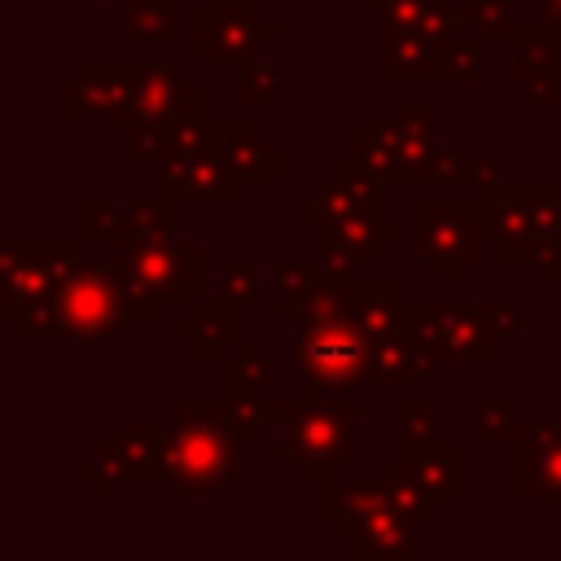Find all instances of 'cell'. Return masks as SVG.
Masks as SVG:
<instances>
[{
    "label": "cell",
    "mask_w": 561,
    "mask_h": 561,
    "mask_svg": "<svg viewBox=\"0 0 561 561\" xmlns=\"http://www.w3.org/2000/svg\"><path fill=\"white\" fill-rule=\"evenodd\" d=\"M272 421H280V447L276 456L294 465L302 482H316V491H333L342 478V465L359 460V408L355 394H298L289 403H272Z\"/></svg>",
    "instance_id": "cell-1"
},
{
    "label": "cell",
    "mask_w": 561,
    "mask_h": 561,
    "mask_svg": "<svg viewBox=\"0 0 561 561\" xmlns=\"http://www.w3.org/2000/svg\"><path fill=\"white\" fill-rule=\"evenodd\" d=\"M399 333L447 364H495L500 346L522 333V307L517 302H430V298H403L399 302Z\"/></svg>",
    "instance_id": "cell-2"
},
{
    "label": "cell",
    "mask_w": 561,
    "mask_h": 561,
    "mask_svg": "<svg viewBox=\"0 0 561 561\" xmlns=\"http://www.w3.org/2000/svg\"><path fill=\"white\" fill-rule=\"evenodd\" d=\"M241 447L219 399H184L162 434V482L180 495H219L241 469Z\"/></svg>",
    "instance_id": "cell-3"
},
{
    "label": "cell",
    "mask_w": 561,
    "mask_h": 561,
    "mask_svg": "<svg viewBox=\"0 0 561 561\" xmlns=\"http://www.w3.org/2000/svg\"><path fill=\"white\" fill-rule=\"evenodd\" d=\"M123 324L127 320L118 307L114 267L79 263L61 285H53L44 298H35L18 316L13 329L22 342L57 337V342H79V346H101V342H118Z\"/></svg>",
    "instance_id": "cell-4"
},
{
    "label": "cell",
    "mask_w": 561,
    "mask_h": 561,
    "mask_svg": "<svg viewBox=\"0 0 561 561\" xmlns=\"http://www.w3.org/2000/svg\"><path fill=\"white\" fill-rule=\"evenodd\" d=\"M368 364H373V337L351 316L342 289L324 298L316 311H307L298 337V373H302L298 394H320V390L359 394V386L373 381Z\"/></svg>",
    "instance_id": "cell-5"
},
{
    "label": "cell",
    "mask_w": 561,
    "mask_h": 561,
    "mask_svg": "<svg viewBox=\"0 0 561 561\" xmlns=\"http://www.w3.org/2000/svg\"><path fill=\"white\" fill-rule=\"evenodd\" d=\"M486 210V241L500 263H539L561 250V193L548 180H491L478 188Z\"/></svg>",
    "instance_id": "cell-6"
},
{
    "label": "cell",
    "mask_w": 561,
    "mask_h": 561,
    "mask_svg": "<svg viewBox=\"0 0 561 561\" xmlns=\"http://www.w3.org/2000/svg\"><path fill=\"white\" fill-rule=\"evenodd\" d=\"M320 517L337 526V535L364 561H408L416 557V517L394 504L386 482H337L320 495Z\"/></svg>",
    "instance_id": "cell-7"
},
{
    "label": "cell",
    "mask_w": 561,
    "mask_h": 561,
    "mask_svg": "<svg viewBox=\"0 0 561 561\" xmlns=\"http://www.w3.org/2000/svg\"><path fill=\"white\" fill-rule=\"evenodd\" d=\"M359 158L381 175L399 184L434 180L438 162V105L434 101H408L394 118H364L355 127Z\"/></svg>",
    "instance_id": "cell-8"
},
{
    "label": "cell",
    "mask_w": 561,
    "mask_h": 561,
    "mask_svg": "<svg viewBox=\"0 0 561 561\" xmlns=\"http://www.w3.org/2000/svg\"><path fill=\"white\" fill-rule=\"evenodd\" d=\"M486 210L482 202H421L416 206V259L438 267V280H456L460 267L482 259Z\"/></svg>",
    "instance_id": "cell-9"
},
{
    "label": "cell",
    "mask_w": 561,
    "mask_h": 561,
    "mask_svg": "<svg viewBox=\"0 0 561 561\" xmlns=\"http://www.w3.org/2000/svg\"><path fill=\"white\" fill-rule=\"evenodd\" d=\"M79 263L75 241H9L0 250V320L18 324V316L61 285Z\"/></svg>",
    "instance_id": "cell-10"
},
{
    "label": "cell",
    "mask_w": 561,
    "mask_h": 561,
    "mask_svg": "<svg viewBox=\"0 0 561 561\" xmlns=\"http://www.w3.org/2000/svg\"><path fill=\"white\" fill-rule=\"evenodd\" d=\"M162 434L149 421H127L114 438L101 443L92 460L79 465V478L96 486L101 500H118L127 482H162Z\"/></svg>",
    "instance_id": "cell-11"
},
{
    "label": "cell",
    "mask_w": 561,
    "mask_h": 561,
    "mask_svg": "<svg viewBox=\"0 0 561 561\" xmlns=\"http://www.w3.org/2000/svg\"><path fill=\"white\" fill-rule=\"evenodd\" d=\"M136 88H140L136 61H83L79 75L61 83L57 114L61 123H79V118L127 123L136 114Z\"/></svg>",
    "instance_id": "cell-12"
},
{
    "label": "cell",
    "mask_w": 561,
    "mask_h": 561,
    "mask_svg": "<svg viewBox=\"0 0 561 561\" xmlns=\"http://www.w3.org/2000/svg\"><path fill=\"white\" fill-rule=\"evenodd\" d=\"M118 259L162 302H197L202 298V245L180 241L175 228L140 237V241H118Z\"/></svg>",
    "instance_id": "cell-13"
},
{
    "label": "cell",
    "mask_w": 561,
    "mask_h": 561,
    "mask_svg": "<svg viewBox=\"0 0 561 561\" xmlns=\"http://www.w3.org/2000/svg\"><path fill=\"white\" fill-rule=\"evenodd\" d=\"M276 35H280L276 22H267L254 0L245 4L202 0L197 4V57L206 66H241L254 57V48L272 44Z\"/></svg>",
    "instance_id": "cell-14"
},
{
    "label": "cell",
    "mask_w": 561,
    "mask_h": 561,
    "mask_svg": "<svg viewBox=\"0 0 561 561\" xmlns=\"http://www.w3.org/2000/svg\"><path fill=\"white\" fill-rule=\"evenodd\" d=\"M517 495L561 504V421H530L517 438Z\"/></svg>",
    "instance_id": "cell-15"
},
{
    "label": "cell",
    "mask_w": 561,
    "mask_h": 561,
    "mask_svg": "<svg viewBox=\"0 0 561 561\" xmlns=\"http://www.w3.org/2000/svg\"><path fill=\"white\" fill-rule=\"evenodd\" d=\"M202 105V88L193 79L180 75V66L171 61H145L140 66V88H136V114L145 123H184L197 118Z\"/></svg>",
    "instance_id": "cell-16"
},
{
    "label": "cell",
    "mask_w": 561,
    "mask_h": 561,
    "mask_svg": "<svg viewBox=\"0 0 561 561\" xmlns=\"http://www.w3.org/2000/svg\"><path fill=\"white\" fill-rule=\"evenodd\" d=\"M210 145H215L219 158L237 171L241 184H272V180L280 175V153H276V145L263 136L259 123L219 118V123H210Z\"/></svg>",
    "instance_id": "cell-17"
},
{
    "label": "cell",
    "mask_w": 561,
    "mask_h": 561,
    "mask_svg": "<svg viewBox=\"0 0 561 561\" xmlns=\"http://www.w3.org/2000/svg\"><path fill=\"white\" fill-rule=\"evenodd\" d=\"M381 175L355 153L346 162H337V175L311 197L298 206V219L302 224H324L333 215H346V210H359V206H381Z\"/></svg>",
    "instance_id": "cell-18"
},
{
    "label": "cell",
    "mask_w": 561,
    "mask_h": 561,
    "mask_svg": "<svg viewBox=\"0 0 561 561\" xmlns=\"http://www.w3.org/2000/svg\"><path fill=\"white\" fill-rule=\"evenodd\" d=\"M438 44L421 31H381L377 79L381 83H438Z\"/></svg>",
    "instance_id": "cell-19"
},
{
    "label": "cell",
    "mask_w": 561,
    "mask_h": 561,
    "mask_svg": "<svg viewBox=\"0 0 561 561\" xmlns=\"http://www.w3.org/2000/svg\"><path fill=\"white\" fill-rule=\"evenodd\" d=\"M316 232H320V245L346 250L359 263H377L381 245L399 241V224L394 219H381V206H359V210L333 215V219L316 224Z\"/></svg>",
    "instance_id": "cell-20"
},
{
    "label": "cell",
    "mask_w": 561,
    "mask_h": 561,
    "mask_svg": "<svg viewBox=\"0 0 561 561\" xmlns=\"http://www.w3.org/2000/svg\"><path fill=\"white\" fill-rule=\"evenodd\" d=\"M197 311L188 316V320H180V342H188L193 351H197V359L202 364H219L237 342H241V302H232V298H197L193 302Z\"/></svg>",
    "instance_id": "cell-21"
},
{
    "label": "cell",
    "mask_w": 561,
    "mask_h": 561,
    "mask_svg": "<svg viewBox=\"0 0 561 561\" xmlns=\"http://www.w3.org/2000/svg\"><path fill=\"white\" fill-rule=\"evenodd\" d=\"M276 316L280 320H307V311H316L324 298H333L342 289V280L320 263V259H285L276 267Z\"/></svg>",
    "instance_id": "cell-22"
},
{
    "label": "cell",
    "mask_w": 561,
    "mask_h": 561,
    "mask_svg": "<svg viewBox=\"0 0 561 561\" xmlns=\"http://www.w3.org/2000/svg\"><path fill=\"white\" fill-rule=\"evenodd\" d=\"M394 460L443 504H456L460 500V447L447 443V438H430V443H399L394 447Z\"/></svg>",
    "instance_id": "cell-23"
},
{
    "label": "cell",
    "mask_w": 561,
    "mask_h": 561,
    "mask_svg": "<svg viewBox=\"0 0 561 561\" xmlns=\"http://www.w3.org/2000/svg\"><path fill=\"white\" fill-rule=\"evenodd\" d=\"M517 88L530 105H552L557 92H561L557 39L539 22H526V31L517 39Z\"/></svg>",
    "instance_id": "cell-24"
},
{
    "label": "cell",
    "mask_w": 561,
    "mask_h": 561,
    "mask_svg": "<svg viewBox=\"0 0 561 561\" xmlns=\"http://www.w3.org/2000/svg\"><path fill=\"white\" fill-rule=\"evenodd\" d=\"M438 364L430 351H421L416 342H408L399 329L394 333H381L373 342V381H390V386H412V381H438Z\"/></svg>",
    "instance_id": "cell-25"
},
{
    "label": "cell",
    "mask_w": 561,
    "mask_h": 561,
    "mask_svg": "<svg viewBox=\"0 0 561 561\" xmlns=\"http://www.w3.org/2000/svg\"><path fill=\"white\" fill-rule=\"evenodd\" d=\"M381 31H421L434 39L460 35V4L451 0H381Z\"/></svg>",
    "instance_id": "cell-26"
},
{
    "label": "cell",
    "mask_w": 561,
    "mask_h": 561,
    "mask_svg": "<svg viewBox=\"0 0 561 561\" xmlns=\"http://www.w3.org/2000/svg\"><path fill=\"white\" fill-rule=\"evenodd\" d=\"M123 44H175L180 39V4L175 0H127L118 9Z\"/></svg>",
    "instance_id": "cell-27"
},
{
    "label": "cell",
    "mask_w": 561,
    "mask_h": 561,
    "mask_svg": "<svg viewBox=\"0 0 561 561\" xmlns=\"http://www.w3.org/2000/svg\"><path fill=\"white\" fill-rule=\"evenodd\" d=\"M180 202H184V193L171 188L167 180H158V193L153 197L123 206L118 241H140V237H153V232H171L180 224Z\"/></svg>",
    "instance_id": "cell-28"
},
{
    "label": "cell",
    "mask_w": 561,
    "mask_h": 561,
    "mask_svg": "<svg viewBox=\"0 0 561 561\" xmlns=\"http://www.w3.org/2000/svg\"><path fill=\"white\" fill-rule=\"evenodd\" d=\"M215 399L224 403L232 430L245 438V443H259L263 425L272 421V399H263V386H245V381H219Z\"/></svg>",
    "instance_id": "cell-29"
},
{
    "label": "cell",
    "mask_w": 561,
    "mask_h": 561,
    "mask_svg": "<svg viewBox=\"0 0 561 561\" xmlns=\"http://www.w3.org/2000/svg\"><path fill=\"white\" fill-rule=\"evenodd\" d=\"M460 31L486 44H517L526 22H517L504 0H469L460 4Z\"/></svg>",
    "instance_id": "cell-30"
},
{
    "label": "cell",
    "mask_w": 561,
    "mask_h": 561,
    "mask_svg": "<svg viewBox=\"0 0 561 561\" xmlns=\"http://www.w3.org/2000/svg\"><path fill=\"white\" fill-rule=\"evenodd\" d=\"M377 478L386 482V491L394 495V504H399L403 513H412L416 522H438V517H443V508H447V504H443V500H434V495H430V491H425V486H421V482H416V478H412L394 456L377 465Z\"/></svg>",
    "instance_id": "cell-31"
},
{
    "label": "cell",
    "mask_w": 561,
    "mask_h": 561,
    "mask_svg": "<svg viewBox=\"0 0 561 561\" xmlns=\"http://www.w3.org/2000/svg\"><path fill=\"white\" fill-rule=\"evenodd\" d=\"M110 267H114V289H118L123 320H127V324H153V320H162V298H158L123 259H114Z\"/></svg>",
    "instance_id": "cell-32"
},
{
    "label": "cell",
    "mask_w": 561,
    "mask_h": 561,
    "mask_svg": "<svg viewBox=\"0 0 561 561\" xmlns=\"http://www.w3.org/2000/svg\"><path fill=\"white\" fill-rule=\"evenodd\" d=\"M215 373H219V381H245V386H267L272 381V359L263 355V346L254 342V337H241L219 364H215Z\"/></svg>",
    "instance_id": "cell-33"
},
{
    "label": "cell",
    "mask_w": 561,
    "mask_h": 561,
    "mask_svg": "<svg viewBox=\"0 0 561 561\" xmlns=\"http://www.w3.org/2000/svg\"><path fill=\"white\" fill-rule=\"evenodd\" d=\"M478 75H482V57L478 44L465 39V31L438 44V83H478Z\"/></svg>",
    "instance_id": "cell-34"
},
{
    "label": "cell",
    "mask_w": 561,
    "mask_h": 561,
    "mask_svg": "<svg viewBox=\"0 0 561 561\" xmlns=\"http://www.w3.org/2000/svg\"><path fill=\"white\" fill-rule=\"evenodd\" d=\"M438 416H443V403L434 399H403L394 408V421H399V443H430L438 438Z\"/></svg>",
    "instance_id": "cell-35"
},
{
    "label": "cell",
    "mask_w": 561,
    "mask_h": 561,
    "mask_svg": "<svg viewBox=\"0 0 561 561\" xmlns=\"http://www.w3.org/2000/svg\"><path fill=\"white\" fill-rule=\"evenodd\" d=\"M434 180H447V184H491L500 180V167L495 162H478V158H465L456 149H438V162H434Z\"/></svg>",
    "instance_id": "cell-36"
},
{
    "label": "cell",
    "mask_w": 561,
    "mask_h": 561,
    "mask_svg": "<svg viewBox=\"0 0 561 561\" xmlns=\"http://www.w3.org/2000/svg\"><path fill=\"white\" fill-rule=\"evenodd\" d=\"M522 430H526V425L517 421V412H513L508 399H482V403H478V434H482L486 443H517Z\"/></svg>",
    "instance_id": "cell-37"
},
{
    "label": "cell",
    "mask_w": 561,
    "mask_h": 561,
    "mask_svg": "<svg viewBox=\"0 0 561 561\" xmlns=\"http://www.w3.org/2000/svg\"><path fill=\"white\" fill-rule=\"evenodd\" d=\"M237 96H241V101H254V105L276 101V96H280V75H276V66L241 61V66H237Z\"/></svg>",
    "instance_id": "cell-38"
},
{
    "label": "cell",
    "mask_w": 561,
    "mask_h": 561,
    "mask_svg": "<svg viewBox=\"0 0 561 561\" xmlns=\"http://www.w3.org/2000/svg\"><path fill=\"white\" fill-rule=\"evenodd\" d=\"M259 267L254 263H245V259H224L219 263V294L224 298H232V302H254L259 298Z\"/></svg>",
    "instance_id": "cell-39"
},
{
    "label": "cell",
    "mask_w": 561,
    "mask_h": 561,
    "mask_svg": "<svg viewBox=\"0 0 561 561\" xmlns=\"http://www.w3.org/2000/svg\"><path fill=\"white\" fill-rule=\"evenodd\" d=\"M118 228H123V206H114V202H83L79 206V241H101V237L118 241Z\"/></svg>",
    "instance_id": "cell-40"
},
{
    "label": "cell",
    "mask_w": 561,
    "mask_h": 561,
    "mask_svg": "<svg viewBox=\"0 0 561 561\" xmlns=\"http://www.w3.org/2000/svg\"><path fill=\"white\" fill-rule=\"evenodd\" d=\"M557 44H561V0H539V18H535Z\"/></svg>",
    "instance_id": "cell-41"
},
{
    "label": "cell",
    "mask_w": 561,
    "mask_h": 561,
    "mask_svg": "<svg viewBox=\"0 0 561 561\" xmlns=\"http://www.w3.org/2000/svg\"><path fill=\"white\" fill-rule=\"evenodd\" d=\"M535 276H539L543 285H561V250H552L548 259H539V263H535Z\"/></svg>",
    "instance_id": "cell-42"
},
{
    "label": "cell",
    "mask_w": 561,
    "mask_h": 561,
    "mask_svg": "<svg viewBox=\"0 0 561 561\" xmlns=\"http://www.w3.org/2000/svg\"><path fill=\"white\" fill-rule=\"evenodd\" d=\"M92 4H110V0H92Z\"/></svg>",
    "instance_id": "cell-43"
},
{
    "label": "cell",
    "mask_w": 561,
    "mask_h": 561,
    "mask_svg": "<svg viewBox=\"0 0 561 561\" xmlns=\"http://www.w3.org/2000/svg\"><path fill=\"white\" fill-rule=\"evenodd\" d=\"M364 4H381V0H364Z\"/></svg>",
    "instance_id": "cell-44"
},
{
    "label": "cell",
    "mask_w": 561,
    "mask_h": 561,
    "mask_svg": "<svg viewBox=\"0 0 561 561\" xmlns=\"http://www.w3.org/2000/svg\"><path fill=\"white\" fill-rule=\"evenodd\" d=\"M557 377H561V364H557Z\"/></svg>",
    "instance_id": "cell-45"
}]
</instances>
